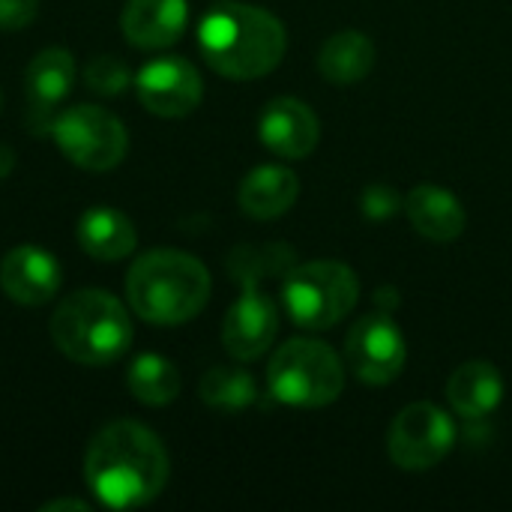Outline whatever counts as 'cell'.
Listing matches in <instances>:
<instances>
[{
    "mask_svg": "<svg viewBox=\"0 0 512 512\" xmlns=\"http://www.w3.org/2000/svg\"><path fill=\"white\" fill-rule=\"evenodd\" d=\"M210 273L207 267L177 249L144 252L129 276L126 297L132 312L159 327H177L192 321L210 300Z\"/></svg>",
    "mask_w": 512,
    "mask_h": 512,
    "instance_id": "cell-3",
    "label": "cell"
},
{
    "mask_svg": "<svg viewBox=\"0 0 512 512\" xmlns=\"http://www.w3.org/2000/svg\"><path fill=\"white\" fill-rule=\"evenodd\" d=\"M447 399H450L453 411L465 420L489 417L504 399V378L486 360L465 363L453 372V378L447 384Z\"/></svg>",
    "mask_w": 512,
    "mask_h": 512,
    "instance_id": "cell-19",
    "label": "cell"
},
{
    "mask_svg": "<svg viewBox=\"0 0 512 512\" xmlns=\"http://www.w3.org/2000/svg\"><path fill=\"white\" fill-rule=\"evenodd\" d=\"M0 105H3V93H0Z\"/></svg>",
    "mask_w": 512,
    "mask_h": 512,
    "instance_id": "cell-29",
    "label": "cell"
},
{
    "mask_svg": "<svg viewBox=\"0 0 512 512\" xmlns=\"http://www.w3.org/2000/svg\"><path fill=\"white\" fill-rule=\"evenodd\" d=\"M300 180L282 165H258L240 183V210L252 219H276L294 207Z\"/></svg>",
    "mask_w": 512,
    "mask_h": 512,
    "instance_id": "cell-17",
    "label": "cell"
},
{
    "mask_svg": "<svg viewBox=\"0 0 512 512\" xmlns=\"http://www.w3.org/2000/svg\"><path fill=\"white\" fill-rule=\"evenodd\" d=\"M12 165H15V153H12V147L0 144V180H3V177H9Z\"/></svg>",
    "mask_w": 512,
    "mask_h": 512,
    "instance_id": "cell-28",
    "label": "cell"
},
{
    "mask_svg": "<svg viewBox=\"0 0 512 512\" xmlns=\"http://www.w3.org/2000/svg\"><path fill=\"white\" fill-rule=\"evenodd\" d=\"M54 510L87 512L90 510V504H84V501H72V498H60V501H48V504H42V512H54Z\"/></svg>",
    "mask_w": 512,
    "mask_h": 512,
    "instance_id": "cell-27",
    "label": "cell"
},
{
    "mask_svg": "<svg viewBox=\"0 0 512 512\" xmlns=\"http://www.w3.org/2000/svg\"><path fill=\"white\" fill-rule=\"evenodd\" d=\"M60 264L42 246H15L0 261V288L12 303L42 306L60 291Z\"/></svg>",
    "mask_w": 512,
    "mask_h": 512,
    "instance_id": "cell-13",
    "label": "cell"
},
{
    "mask_svg": "<svg viewBox=\"0 0 512 512\" xmlns=\"http://www.w3.org/2000/svg\"><path fill=\"white\" fill-rule=\"evenodd\" d=\"M189 24L186 0H129L120 15V27L135 48H168Z\"/></svg>",
    "mask_w": 512,
    "mask_h": 512,
    "instance_id": "cell-15",
    "label": "cell"
},
{
    "mask_svg": "<svg viewBox=\"0 0 512 512\" xmlns=\"http://www.w3.org/2000/svg\"><path fill=\"white\" fill-rule=\"evenodd\" d=\"M141 105L156 117H186L201 105L204 84L198 69L183 57H156L135 75Z\"/></svg>",
    "mask_w": 512,
    "mask_h": 512,
    "instance_id": "cell-10",
    "label": "cell"
},
{
    "mask_svg": "<svg viewBox=\"0 0 512 512\" xmlns=\"http://www.w3.org/2000/svg\"><path fill=\"white\" fill-rule=\"evenodd\" d=\"M276 333H279L276 303L255 285H246L243 297H237V303L228 309L222 324L225 351L240 363H252L261 354H267Z\"/></svg>",
    "mask_w": 512,
    "mask_h": 512,
    "instance_id": "cell-11",
    "label": "cell"
},
{
    "mask_svg": "<svg viewBox=\"0 0 512 512\" xmlns=\"http://www.w3.org/2000/svg\"><path fill=\"white\" fill-rule=\"evenodd\" d=\"M273 399L291 408H324L342 396L345 369L339 354L315 339L285 342L267 369Z\"/></svg>",
    "mask_w": 512,
    "mask_h": 512,
    "instance_id": "cell-5",
    "label": "cell"
},
{
    "mask_svg": "<svg viewBox=\"0 0 512 512\" xmlns=\"http://www.w3.org/2000/svg\"><path fill=\"white\" fill-rule=\"evenodd\" d=\"M258 135L267 150L285 159H306L321 141V123L306 102L282 96L264 108L258 120Z\"/></svg>",
    "mask_w": 512,
    "mask_h": 512,
    "instance_id": "cell-14",
    "label": "cell"
},
{
    "mask_svg": "<svg viewBox=\"0 0 512 512\" xmlns=\"http://www.w3.org/2000/svg\"><path fill=\"white\" fill-rule=\"evenodd\" d=\"M285 27L282 21L246 3H219L210 9L198 27V48L207 66L234 81H252L273 72L285 57Z\"/></svg>",
    "mask_w": 512,
    "mask_h": 512,
    "instance_id": "cell-2",
    "label": "cell"
},
{
    "mask_svg": "<svg viewBox=\"0 0 512 512\" xmlns=\"http://www.w3.org/2000/svg\"><path fill=\"white\" fill-rule=\"evenodd\" d=\"M396 207H399V195L396 192L381 189V186H375V189L366 192V213L372 219H384V216L396 213Z\"/></svg>",
    "mask_w": 512,
    "mask_h": 512,
    "instance_id": "cell-26",
    "label": "cell"
},
{
    "mask_svg": "<svg viewBox=\"0 0 512 512\" xmlns=\"http://www.w3.org/2000/svg\"><path fill=\"white\" fill-rule=\"evenodd\" d=\"M360 297L357 273L339 261H309L291 267L282 285L285 312L297 327L330 330L336 327Z\"/></svg>",
    "mask_w": 512,
    "mask_h": 512,
    "instance_id": "cell-6",
    "label": "cell"
},
{
    "mask_svg": "<svg viewBox=\"0 0 512 512\" xmlns=\"http://www.w3.org/2000/svg\"><path fill=\"white\" fill-rule=\"evenodd\" d=\"M129 393L150 408H162L171 405L180 393V372L171 360L159 357V354H141L135 357V363L129 366L126 375Z\"/></svg>",
    "mask_w": 512,
    "mask_h": 512,
    "instance_id": "cell-21",
    "label": "cell"
},
{
    "mask_svg": "<svg viewBox=\"0 0 512 512\" xmlns=\"http://www.w3.org/2000/svg\"><path fill=\"white\" fill-rule=\"evenodd\" d=\"M51 342L78 366H111L132 345V318L126 306L102 291L84 288L69 294L51 315Z\"/></svg>",
    "mask_w": 512,
    "mask_h": 512,
    "instance_id": "cell-4",
    "label": "cell"
},
{
    "mask_svg": "<svg viewBox=\"0 0 512 512\" xmlns=\"http://www.w3.org/2000/svg\"><path fill=\"white\" fill-rule=\"evenodd\" d=\"M255 378L246 369L216 366L201 378V399L219 411H243L255 402Z\"/></svg>",
    "mask_w": 512,
    "mask_h": 512,
    "instance_id": "cell-22",
    "label": "cell"
},
{
    "mask_svg": "<svg viewBox=\"0 0 512 512\" xmlns=\"http://www.w3.org/2000/svg\"><path fill=\"white\" fill-rule=\"evenodd\" d=\"M375 66V42L360 30L333 33L318 54V69L330 84H357Z\"/></svg>",
    "mask_w": 512,
    "mask_h": 512,
    "instance_id": "cell-20",
    "label": "cell"
},
{
    "mask_svg": "<svg viewBox=\"0 0 512 512\" xmlns=\"http://www.w3.org/2000/svg\"><path fill=\"white\" fill-rule=\"evenodd\" d=\"M405 210L408 219L414 225L417 234H423L426 240L435 243H450L465 231V207L459 204V198L450 189L423 183L417 186L408 198H405Z\"/></svg>",
    "mask_w": 512,
    "mask_h": 512,
    "instance_id": "cell-16",
    "label": "cell"
},
{
    "mask_svg": "<svg viewBox=\"0 0 512 512\" xmlns=\"http://www.w3.org/2000/svg\"><path fill=\"white\" fill-rule=\"evenodd\" d=\"M54 144L60 153L84 171H111L129 150L126 126L117 114L99 105H75L54 117Z\"/></svg>",
    "mask_w": 512,
    "mask_h": 512,
    "instance_id": "cell-7",
    "label": "cell"
},
{
    "mask_svg": "<svg viewBox=\"0 0 512 512\" xmlns=\"http://www.w3.org/2000/svg\"><path fill=\"white\" fill-rule=\"evenodd\" d=\"M222 3H225V0H222Z\"/></svg>",
    "mask_w": 512,
    "mask_h": 512,
    "instance_id": "cell-30",
    "label": "cell"
},
{
    "mask_svg": "<svg viewBox=\"0 0 512 512\" xmlns=\"http://www.w3.org/2000/svg\"><path fill=\"white\" fill-rule=\"evenodd\" d=\"M72 81H75V60L66 48H45L27 63L24 93H27V120L33 132H51V123L60 114V105L69 96Z\"/></svg>",
    "mask_w": 512,
    "mask_h": 512,
    "instance_id": "cell-12",
    "label": "cell"
},
{
    "mask_svg": "<svg viewBox=\"0 0 512 512\" xmlns=\"http://www.w3.org/2000/svg\"><path fill=\"white\" fill-rule=\"evenodd\" d=\"M39 12V0H0V30H21L33 24Z\"/></svg>",
    "mask_w": 512,
    "mask_h": 512,
    "instance_id": "cell-25",
    "label": "cell"
},
{
    "mask_svg": "<svg viewBox=\"0 0 512 512\" xmlns=\"http://www.w3.org/2000/svg\"><path fill=\"white\" fill-rule=\"evenodd\" d=\"M348 369L372 387H384L396 381L405 369L408 348L402 330L387 315H366L360 318L345 342Z\"/></svg>",
    "mask_w": 512,
    "mask_h": 512,
    "instance_id": "cell-9",
    "label": "cell"
},
{
    "mask_svg": "<svg viewBox=\"0 0 512 512\" xmlns=\"http://www.w3.org/2000/svg\"><path fill=\"white\" fill-rule=\"evenodd\" d=\"M282 261H288L285 246H264V249L243 246L234 252L231 270H234V279H240L246 288V285H258V279L267 276L270 270H282Z\"/></svg>",
    "mask_w": 512,
    "mask_h": 512,
    "instance_id": "cell-23",
    "label": "cell"
},
{
    "mask_svg": "<svg viewBox=\"0 0 512 512\" xmlns=\"http://www.w3.org/2000/svg\"><path fill=\"white\" fill-rule=\"evenodd\" d=\"M138 231L132 219L114 207H90L78 219V246L96 261H123L135 252Z\"/></svg>",
    "mask_w": 512,
    "mask_h": 512,
    "instance_id": "cell-18",
    "label": "cell"
},
{
    "mask_svg": "<svg viewBox=\"0 0 512 512\" xmlns=\"http://www.w3.org/2000/svg\"><path fill=\"white\" fill-rule=\"evenodd\" d=\"M84 480L108 510L147 507L168 483L165 444L135 420H114L90 438L84 453Z\"/></svg>",
    "mask_w": 512,
    "mask_h": 512,
    "instance_id": "cell-1",
    "label": "cell"
},
{
    "mask_svg": "<svg viewBox=\"0 0 512 512\" xmlns=\"http://www.w3.org/2000/svg\"><path fill=\"white\" fill-rule=\"evenodd\" d=\"M456 447V423L432 402H414L390 426L387 450L402 471H429Z\"/></svg>",
    "mask_w": 512,
    "mask_h": 512,
    "instance_id": "cell-8",
    "label": "cell"
},
{
    "mask_svg": "<svg viewBox=\"0 0 512 512\" xmlns=\"http://www.w3.org/2000/svg\"><path fill=\"white\" fill-rule=\"evenodd\" d=\"M84 81L90 90H96L102 96H114L129 87L132 75H129V66L123 60H117L114 54H99L84 66Z\"/></svg>",
    "mask_w": 512,
    "mask_h": 512,
    "instance_id": "cell-24",
    "label": "cell"
}]
</instances>
